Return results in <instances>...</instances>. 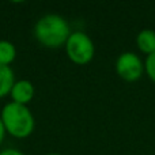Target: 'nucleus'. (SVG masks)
I'll return each mask as SVG.
<instances>
[{
    "instance_id": "1a4fd4ad",
    "label": "nucleus",
    "mask_w": 155,
    "mask_h": 155,
    "mask_svg": "<svg viewBox=\"0 0 155 155\" xmlns=\"http://www.w3.org/2000/svg\"><path fill=\"white\" fill-rule=\"evenodd\" d=\"M144 72L146 75L148 76V79L153 80L155 83V52L151 54H148L146 57V61H144Z\"/></svg>"
},
{
    "instance_id": "0eeeda50",
    "label": "nucleus",
    "mask_w": 155,
    "mask_h": 155,
    "mask_svg": "<svg viewBox=\"0 0 155 155\" xmlns=\"http://www.w3.org/2000/svg\"><path fill=\"white\" fill-rule=\"evenodd\" d=\"M14 79H15L14 71L10 68V65L0 64V98H3V97L11 93L12 86L15 83Z\"/></svg>"
},
{
    "instance_id": "20e7f679",
    "label": "nucleus",
    "mask_w": 155,
    "mask_h": 155,
    "mask_svg": "<svg viewBox=\"0 0 155 155\" xmlns=\"http://www.w3.org/2000/svg\"><path fill=\"white\" fill-rule=\"evenodd\" d=\"M116 72L125 82H137L144 75V61L135 52H123L116 60Z\"/></svg>"
},
{
    "instance_id": "6e6552de",
    "label": "nucleus",
    "mask_w": 155,
    "mask_h": 155,
    "mask_svg": "<svg viewBox=\"0 0 155 155\" xmlns=\"http://www.w3.org/2000/svg\"><path fill=\"white\" fill-rule=\"evenodd\" d=\"M16 56V49L12 42L2 40L0 41V64L10 65Z\"/></svg>"
},
{
    "instance_id": "39448f33",
    "label": "nucleus",
    "mask_w": 155,
    "mask_h": 155,
    "mask_svg": "<svg viewBox=\"0 0 155 155\" xmlns=\"http://www.w3.org/2000/svg\"><path fill=\"white\" fill-rule=\"evenodd\" d=\"M11 98L12 102L21 105H26L27 102H30L33 99L34 95V86L31 84V82L26 79H22L19 82H15L12 86V90H11Z\"/></svg>"
},
{
    "instance_id": "9b49d317",
    "label": "nucleus",
    "mask_w": 155,
    "mask_h": 155,
    "mask_svg": "<svg viewBox=\"0 0 155 155\" xmlns=\"http://www.w3.org/2000/svg\"><path fill=\"white\" fill-rule=\"evenodd\" d=\"M4 135H5V128H4V124H3L2 118H0V144H2L3 139H4Z\"/></svg>"
},
{
    "instance_id": "f257e3e1",
    "label": "nucleus",
    "mask_w": 155,
    "mask_h": 155,
    "mask_svg": "<svg viewBox=\"0 0 155 155\" xmlns=\"http://www.w3.org/2000/svg\"><path fill=\"white\" fill-rule=\"evenodd\" d=\"M34 34L38 42L48 48H60L65 45L71 35L68 22L56 14H48L38 19L34 27Z\"/></svg>"
},
{
    "instance_id": "f8f14e48",
    "label": "nucleus",
    "mask_w": 155,
    "mask_h": 155,
    "mask_svg": "<svg viewBox=\"0 0 155 155\" xmlns=\"http://www.w3.org/2000/svg\"><path fill=\"white\" fill-rule=\"evenodd\" d=\"M48 155H60V154H54V153H53V154H48Z\"/></svg>"
},
{
    "instance_id": "423d86ee",
    "label": "nucleus",
    "mask_w": 155,
    "mask_h": 155,
    "mask_svg": "<svg viewBox=\"0 0 155 155\" xmlns=\"http://www.w3.org/2000/svg\"><path fill=\"white\" fill-rule=\"evenodd\" d=\"M136 45L142 53L146 56L155 52V30L142 29L136 35Z\"/></svg>"
},
{
    "instance_id": "f03ea898",
    "label": "nucleus",
    "mask_w": 155,
    "mask_h": 155,
    "mask_svg": "<svg viewBox=\"0 0 155 155\" xmlns=\"http://www.w3.org/2000/svg\"><path fill=\"white\" fill-rule=\"evenodd\" d=\"M5 132L15 137H27L34 129V117L26 105L8 102L2 110Z\"/></svg>"
},
{
    "instance_id": "9d476101",
    "label": "nucleus",
    "mask_w": 155,
    "mask_h": 155,
    "mask_svg": "<svg viewBox=\"0 0 155 155\" xmlns=\"http://www.w3.org/2000/svg\"><path fill=\"white\" fill-rule=\"evenodd\" d=\"M0 155H25L23 153H21L19 150H15V148H5L3 150Z\"/></svg>"
},
{
    "instance_id": "7ed1b4c3",
    "label": "nucleus",
    "mask_w": 155,
    "mask_h": 155,
    "mask_svg": "<svg viewBox=\"0 0 155 155\" xmlns=\"http://www.w3.org/2000/svg\"><path fill=\"white\" fill-rule=\"evenodd\" d=\"M65 51L67 54L75 64L84 65L90 63L95 53L94 42L86 33L74 31L68 37L65 42Z\"/></svg>"
}]
</instances>
